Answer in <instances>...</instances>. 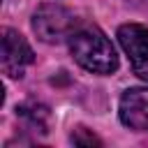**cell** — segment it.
I'll return each instance as SVG.
<instances>
[{
  "mask_svg": "<svg viewBox=\"0 0 148 148\" xmlns=\"http://www.w3.org/2000/svg\"><path fill=\"white\" fill-rule=\"evenodd\" d=\"M134 74L148 81V28L141 23H123L116 32Z\"/></svg>",
  "mask_w": 148,
  "mask_h": 148,
  "instance_id": "4",
  "label": "cell"
},
{
  "mask_svg": "<svg viewBox=\"0 0 148 148\" xmlns=\"http://www.w3.org/2000/svg\"><path fill=\"white\" fill-rule=\"evenodd\" d=\"M72 143H76V146H99L102 141H99L95 134H90L88 130L79 127V130L72 132Z\"/></svg>",
  "mask_w": 148,
  "mask_h": 148,
  "instance_id": "7",
  "label": "cell"
},
{
  "mask_svg": "<svg viewBox=\"0 0 148 148\" xmlns=\"http://www.w3.org/2000/svg\"><path fill=\"white\" fill-rule=\"evenodd\" d=\"M120 123L134 132H148V88H130L118 102Z\"/></svg>",
  "mask_w": 148,
  "mask_h": 148,
  "instance_id": "5",
  "label": "cell"
},
{
  "mask_svg": "<svg viewBox=\"0 0 148 148\" xmlns=\"http://www.w3.org/2000/svg\"><path fill=\"white\" fill-rule=\"evenodd\" d=\"M130 2H136V5H148V0H130Z\"/></svg>",
  "mask_w": 148,
  "mask_h": 148,
  "instance_id": "8",
  "label": "cell"
},
{
  "mask_svg": "<svg viewBox=\"0 0 148 148\" xmlns=\"http://www.w3.org/2000/svg\"><path fill=\"white\" fill-rule=\"evenodd\" d=\"M79 23L81 21L76 18V14L60 2H44L32 14V30L46 44L67 42Z\"/></svg>",
  "mask_w": 148,
  "mask_h": 148,
  "instance_id": "2",
  "label": "cell"
},
{
  "mask_svg": "<svg viewBox=\"0 0 148 148\" xmlns=\"http://www.w3.org/2000/svg\"><path fill=\"white\" fill-rule=\"evenodd\" d=\"M2 49H0V65L2 72L9 79H21L28 69V65H32L35 53L32 46L28 44V39L14 30V28H2Z\"/></svg>",
  "mask_w": 148,
  "mask_h": 148,
  "instance_id": "3",
  "label": "cell"
},
{
  "mask_svg": "<svg viewBox=\"0 0 148 148\" xmlns=\"http://www.w3.org/2000/svg\"><path fill=\"white\" fill-rule=\"evenodd\" d=\"M16 116L25 125V130H30V132L44 134L49 127V111H46V106H42L37 102H25V104L16 106Z\"/></svg>",
  "mask_w": 148,
  "mask_h": 148,
  "instance_id": "6",
  "label": "cell"
},
{
  "mask_svg": "<svg viewBox=\"0 0 148 148\" xmlns=\"http://www.w3.org/2000/svg\"><path fill=\"white\" fill-rule=\"evenodd\" d=\"M72 58L92 74H113L118 69V53L111 39L92 23H79L67 39Z\"/></svg>",
  "mask_w": 148,
  "mask_h": 148,
  "instance_id": "1",
  "label": "cell"
}]
</instances>
